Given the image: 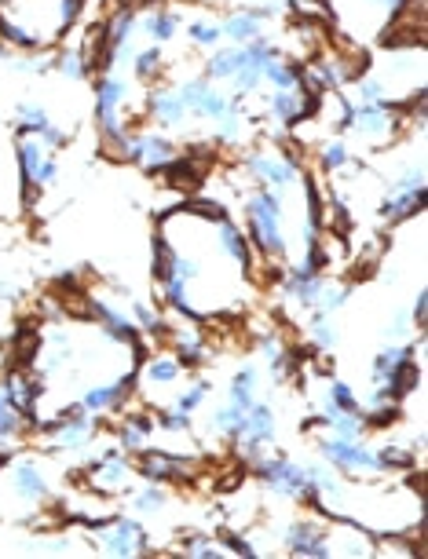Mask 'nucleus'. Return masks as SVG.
<instances>
[{
    "instance_id": "nucleus-1",
    "label": "nucleus",
    "mask_w": 428,
    "mask_h": 559,
    "mask_svg": "<svg viewBox=\"0 0 428 559\" xmlns=\"http://www.w3.org/2000/svg\"><path fill=\"white\" fill-rule=\"evenodd\" d=\"M246 220H249V242L271 260H286L289 238H286V201L282 190L257 187L246 198Z\"/></svg>"
},
{
    "instance_id": "nucleus-2",
    "label": "nucleus",
    "mask_w": 428,
    "mask_h": 559,
    "mask_svg": "<svg viewBox=\"0 0 428 559\" xmlns=\"http://www.w3.org/2000/svg\"><path fill=\"white\" fill-rule=\"evenodd\" d=\"M253 472H257L279 497H300V501H308V505H315L322 497L319 490H311L304 465L286 461V457H264V454L253 457Z\"/></svg>"
},
{
    "instance_id": "nucleus-3",
    "label": "nucleus",
    "mask_w": 428,
    "mask_h": 559,
    "mask_svg": "<svg viewBox=\"0 0 428 559\" xmlns=\"http://www.w3.org/2000/svg\"><path fill=\"white\" fill-rule=\"evenodd\" d=\"M319 454L330 461V468L337 472H381V457H377L374 446H366L363 439H344V435H322L319 439Z\"/></svg>"
},
{
    "instance_id": "nucleus-4",
    "label": "nucleus",
    "mask_w": 428,
    "mask_h": 559,
    "mask_svg": "<svg viewBox=\"0 0 428 559\" xmlns=\"http://www.w3.org/2000/svg\"><path fill=\"white\" fill-rule=\"evenodd\" d=\"M176 92H180L187 114L209 117V121H220L238 106L235 95H227L224 88H213L209 77H187L183 85H176Z\"/></svg>"
},
{
    "instance_id": "nucleus-5",
    "label": "nucleus",
    "mask_w": 428,
    "mask_h": 559,
    "mask_svg": "<svg viewBox=\"0 0 428 559\" xmlns=\"http://www.w3.org/2000/svg\"><path fill=\"white\" fill-rule=\"evenodd\" d=\"M242 169L253 183L271 190H289L300 183V161H289L282 154H268V150H249L242 158Z\"/></svg>"
},
{
    "instance_id": "nucleus-6",
    "label": "nucleus",
    "mask_w": 428,
    "mask_h": 559,
    "mask_svg": "<svg viewBox=\"0 0 428 559\" xmlns=\"http://www.w3.org/2000/svg\"><path fill=\"white\" fill-rule=\"evenodd\" d=\"M41 432L52 435L59 450H85L92 443V435H96V413L81 410V402H77L66 413H59L55 421H44Z\"/></svg>"
},
{
    "instance_id": "nucleus-7",
    "label": "nucleus",
    "mask_w": 428,
    "mask_h": 559,
    "mask_svg": "<svg viewBox=\"0 0 428 559\" xmlns=\"http://www.w3.org/2000/svg\"><path fill=\"white\" fill-rule=\"evenodd\" d=\"M99 534V549L107 556H140L147 552V530H143L140 519H118V523H103L96 530Z\"/></svg>"
},
{
    "instance_id": "nucleus-8",
    "label": "nucleus",
    "mask_w": 428,
    "mask_h": 559,
    "mask_svg": "<svg viewBox=\"0 0 428 559\" xmlns=\"http://www.w3.org/2000/svg\"><path fill=\"white\" fill-rule=\"evenodd\" d=\"M180 154V147L161 132H129V147H125V161L143 165V169H161L165 161H172Z\"/></svg>"
},
{
    "instance_id": "nucleus-9",
    "label": "nucleus",
    "mask_w": 428,
    "mask_h": 559,
    "mask_svg": "<svg viewBox=\"0 0 428 559\" xmlns=\"http://www.w3.org/2000/svg\"><path fill=\"white\" fill-rule=\"evenodd\" d=\"M399 103H359L355 106V121L352 132L374 139V143H385V139L396 136L399 128Z\"/></svg>"
},
{
    "instance_id": "nucleus-10",
    "label": "nucleus",
    "mask_w": 428,
    "mask_h": 559,
    "mask_svg": "<svg viewBox=\"0 0 428 559\" xmlns=\"http://www.w3.org/2000/svg\"><path fill=\"white\" fill-rule=\"evenodd\" d=\"M235 443L246 450L249 461L264 454V446L275 443V413H271V406H264V402H253V406H249L246 424H242V432H238Z\"/></svg>"
},
{
    "instance_id": "nucleus-11",
    "label": "nucleus",
    "mask_w": 428,
    "mask_h": 559,
    "mask_svg": "<svg viewBox=\"0 0 428 559\" xmlns=\"http://www.w3.org/2000/svg\"><path fill=\"white\" fill-rule=\"evenodd\" d=\"M282 545H286L293 556H319V559L333 556L330 530L322 527V523H293V527L286 530Z\"/></svg>"
},
{
    "instance_id": "nucleus-12",
    "label": "nucleus",
    "mask_w": 428,
    "mask_h": 559,
    "mask_svg": "<svg viewBox=\"0 0 428 559\" xmlns=\"http://www.w3.org/2000/svg\"><path fill=\"white\" fill-rule=\"evenodd\" d=\"M44 158H48V147H44L41 139L33 136H22L19 147H15V161H19V180H22V194H26V201L33 205V198H37V172H41Z\"/></svg>"
},
{
    "instance_id": "nucleus-13",
    "label": "nucleus",
    "mask_w": 428,
    "mask_h": 559,
    "mask_svg": "<svg viewBox=\"0 0 428 559\" xmlns=\"http://www.w3.org/2000/svg\"><path fill=\"white\" fill-rule=\"evenodd\" d=\"M132 384H136V373H125V377H118V380H107V384L88 388L85 395H81V410L96 413V417L107 410H121V402H125V395L132 391Z\"/></svg>"
},
{
    "instance_id": "nucleus-14",
    "label": "nucleus",
    "mask_w": 428,
    "mask_h": 559,
    "mask_svg": "<svg viewBox=\"0 0 428 559\" xmlns=\"http://www.w3.org/2000/svg\"><path fill=\"white\" fill-rule=\"evenodd\" d=\"M136 472L147 483H169V479H187L194 475V457H176V454H143Z\"/></svg>"
},
{
    "instance_id": "nucleus-15",
    "label": "nucleus",
    "mask_w": 428,
    "mask_h": 559,
    "mask_svg": "<svg viewBox=\"0 0 428 559\" xmlns=\"http://www.w3.org/2000/svg\"><path fill=\"white\" fill-rule=\"evenodd\" d=\"M147 117H154L161 128H176V125H183L191 114H187V106H183L176 85H161L147 95Z\"/></svg>"
},
{
    "instance_id": "nucleus-16",
    "label": "nucleus",
    "mask_w": 428,
    "mask_h": 559,
    "mask_svg": "<svg viewBox=\"0 0 428 559\" xmlns=\"http://www.w3.org/2000/svg\"><path fill=\"white\" fill-rule=\"evenodd\" d=\"M88 311L99 318V326H103V333H107L110 340H118V344H129V348L143 344V333L136 329V322L121 315L118 307H107L103 300H92V304H88Z\"/></svg>"
},
{
    "instance_id": "nucleus-17",
    "label": "nucleus",
    "mask_w": 428,
    "mask_h": 559,
    "mask_svg": "<svg viewBox=\"0 0 428 559\" xmlns=\"http://www.w3.org/2000/svg\"><path fill=\"white\" fill-rule=\"evenodd\" d=\"M11 490L22 497V501H44L48 497V490H52V483H48V475L41 472V465L37 461H15L11 465Z\"/></svg>"
},
{
    "instance_id": "nucleus-18",
    "label": "nucleus",
    "mask_w": 428,
    "mask_h": 559,
    "mask_svg": "<svg viewBox=\"0 0 428 559\" xmlns=\"http://www.w3.org/2000/svg\"><path fill=\"white\" fill-rule=\"evenodd\" d=\"M213 227H216V245H220V253H224L227 260H235L242 275H249V271H253V249H249V238L231 223V216L213 223Z\"/></svg>"
},
{
    "instance_id": "nucleus-19",
    "label": "nucleus",
    "mask_w": 428,
    "mask_h": 559,
    "mask_svg": "<svg viewBox=\"0 0 428 559\" xmlns=\"http://www.w3.org/2000/svg\"><path fill=\"white\" fill-rule=\"evenodd\" d=\"M421 209H425V187L388 190V198L377 205L381 220H388V223H407L410 216H418Z\"/></svg>"
},
{
    "instance_id": "nucleus-20",
    "label": "nucleus",
    "mask_w": 428,
    "mask_h": 559,
    "mask_svg": "<svg viewBox=\"0 0 428 559\" xmlns=\"http://www.w3.org/2000/svg\"><path fill=\"white\" fill-rule=\"evenodd\" d=\"M268 117L282 128L300 125V121H308V99L300 92H275L268 99Z\"/></svg>"
},
{
    "instance_id": "nucleus-21",
    "label": "nucleus",
    "mask_w": 428,
    "mask_h": 559,
    "mask_svg": "<svg viewBox=\"0 0 428 559\" xmlns=\"http://www.w3.org/2000/svg\"><path fill=\"white\" fill-rule=\"evenodd\" d=\"M220 33H224L231 44H249V41H257V37H264V19H260L253 8L231 11V15L220 22Z\"/></svg>"
},
{
    "instance_id": "nucleus-22",
    "label": "nucleus",
    "mask_w": 428,
    "mask_h": 559,
    "mask_svg": "<svg viewBox=\"0 0 428 559\" xmlns=\"http://www.w3.org/2000/svg\"><path fill=\"white\" fill-rule=\"evenodd\" d=\"M88 472H92V486H96V490H118V486H125V479H129V465L121 461L118 450H107L103 461H96Z\"/></svg>"
},
{
    "instance_id": "nucleus-23",
    "label": "nucleus",
    "mask_w": 428,
    "mask_h": 559,
    "mask_svg": "<svg viewBox=\"0 0 428 559\" xmlns=\"http://www.w3.org/2000/svg\"><path fill=\"white\" fill-rule=\"evenodd\" d=\"M246 63V48L242 44H231V48H220V52L205 63V77L209 81H235V74Z\"/></svg>"
},
{
    "instance_id": "nucleus-24",
    "label": "nucleus",
    "mask_w": 428,
    "mask_h": 559,
    "mask_svg": "<svg viewBox=\"0 0 428 559\" xmlns=\"http://www.w3.org/2000/svg\"><path fill=\"white\" fill-rule=\"evenodd\" d=\"M257 388H260V373L257 366H246V370H238L235 380L227 384V402H235L242 410H249L253 402H257Z\"/></svg>"
},
{
    "instance_id": "nucleus-25",
    "label": "nucleus",
    "mask_w": 428,
    "mask_h": 559,
    "mask_svg": "<svg viewBox=\"0 0 428 559\" xmlns=\"http://www.w3.org/2000/svg\"><path fill=\"white\" fill-rule=\"evenodd\" d=\"M176 30H180V15H176V11H169V8H158L154 15H147V19H143V33H147L154 44L172 41V37H176Z\"/></svg>"
},
{
    "instance_id": "nucleus-26",
    "label": "nucleus",
    "mask_w": 428,
    "mask_h": 559,
    "mask_svg": "<svg viewBox=\"0 0 428 559\" xmlns=\"http://www.w3.org/2000/svg\"><path fill=\"white\" fill-rule=\"evenodd\" d=\"M55 70L66 77V81H88L92 77V59H88L85 48H74V52H63L55 59Z\"/></svg>"
},
{
    "instance_id": "nucleus-27",
    "label": "nucleus",
    "mask_w": 428,
    "mask_h": 559,
    "mask_svg": "<svg viewBox=\"0 0 428 559\" xmlns=\"http://www.w3.org/2000/svg\"><path fill=\"white\" fill-rule=\"evenodd\" d=\"M0 41L11 44V48H22V52H37L41 48V37L30 33L26 26H19V22H11L4 11H0Z\"/></svg>"
},
{
    "instance_id": "nucleus-28",
    "label": "nucleus",
    "mask_w": 428,
    "mask_h": 559,
    "mask_svg": "<svg viewBox=\"0 0 428 559\" xmlns=\"http://www.w3.org/2000/svg\"><path fill=\"white\" fill-rule=\"evenodd\" d=\"M319 161H322V169H326V172L355 169L352 147H348L344 139H330V143H322V147H319Z\"/></svg>"
},
{
    "instance_id": "nucleus-29",
    "label": "nucleus",
    "mask_w": 428,
    "mask_h": 559,
    "mask_svg": "<svg viewBox=\"0 0 428 559\" xmlns=\"http://www.w3.org/2000/svg\"><path fill=\"white\" fill-rule=\"evenodd\" d=\"M150 432H154V421H150V417H140V413H132L129 424L118 432L121 450H143L147 439H150Z\"/></svg>"
},
{
    "instance_id": "nucleus-30",
    "label": "nucleus",
    "mask_w": 428,
    "mask_h": 559,
    "mask_svg": "<svg viewBox=\"0 0 428 559\" xmlns=\"http://www.w3.org/2000/svg\"><path fill=\"white\" fill-rule=\"evenodd\" d=\"M26 428V421H22V413L11 406L8 391H4V384H0V446L15 443V435Z\"/></svg>"
},
{
    "instance_id": "nucleus-31",
    "label": "nucleus",
    "mask_w": 428,
    "mask_h": 559,
    "mask_svg": "<svg viewBox=\"0 0 428 559\" xmlns=\"http://www.w3.org/2000/svg\"><path fill=\"white\" fill-rule=\"evenodd\" d=\"M165 70V59H161V48L158 44H150V48H140V52H132V74L140 77V81H154V77Z\"/></svg>"
},
{
    "instance_id": "nucleus-32",
    "label": "nucleus",
    "mask_w": 428,
    "mask_h": 559,
    "mask_svg": "<svg viewBox=\"0 0 428 559\" xmlns=\"http://www.w3.org/2000/svg\"><path fill=\"white\" fill-rule=\"evenodd\" d=\"M183 373L180 359L176 355H161V359H154L147 366V384H154V388H165V384H176Z\"/></svg>"
},
{
    "instance_id": "nucleus-33",
    "label": "nucleus",
    "mask_w": 428,
    "mask_h": 559,
    "mask_svg": "<svg viewBox=\"0 0 428 559\" xmlns=\"http://www.w3.org/2000/svg\"><path fill=\"white\" fill-rule=\"evenodd\" d=\"M15 121H19L22 136H37L52 117H48V110H44L41 103H19L15 106Z\"/></svg>"
},
{
    "instance_id": "nucleus-34",
    "label": "nucleus",
    "mask_w": 428,
    "mask_h": 559,
    "mask_svg": "<svg viewBox=\"0 0 428 559\" xmlns=\"http://www.w3.org/2000/svg\"><path fill=\"white\" fill-rule=\"evenodd\" d=\"M132 322H136V329L147 333V337H165V318H161L154 307L143 304V300H132Z\"/></svg>"
},
{
    "instance_id": "nucleus-35",
    "label": "nucleus",
    "mask_w": 428,
    "mask_h": 559,
    "mask_svg": "<svg viewBox=\"0 0 428 559\" xmlns=\"http://www.w3.org/2000/svg\"><path fill=\"white\" fill-rule=\"evenodd\" d=\"M176 359H180V366H198L205 359V340L194 329L176 337Z\"/></svg>"
},
{
    "instance_id": "nucleus-36",
    "label": "nucleus",
    "mask_w": 428,
    "mask_h": 559,
    "mask_svg": "<svg viewBox=\"0 0 428 559\" xmlns=\"http://www.w3.org/2000/svg\"><path fill=\"white\" fill-rule=\"evenodd\" d=\"M311 340H315V351H333V344H337V329H333L330 315L311 311Z\"/></svg>"
},
{
    "instance_id": "nucleus-37",
    "label": "nucleus",
    "mask_w": 428,
    "mask_h": 559,
    "mask_svg": "<svg viewBox=\"0 0 428 559\" xmlns=\"http://www.w3.org/2000/svg\"><path fill=\"white\" fill-rule=\"evenodd\" d=\"M165 490H161V483H150L147 490H140V494L132 497V512H140V516H150V512H161L165 508Z\"/></svg>"
},
{
    "instance_id": "nucleus-38",
    "label": "nucleus",
    "mask_w": 428,
    "mask_h": 559,
    "mask_svg": "<svg viewBox=\"0 0 428 559\" xmlns=\"http://www.w3.org/2000/svg\"><path fill=\"white\" fill-rule=\"evenodd\" d=\"M187 37H191L198 48H213V44L224 41V33H220V22H209V19H194L187 26Z\"/></svg>"
},
{
    "instance_id": "nucleus-39",
    "label": "nucleus",
    "mask_w": 428,
    "mask_h": 559,
    "mask_svg": "<svg viewBox=\"0 0 428 559\" xmlns=\"http://www.w3.org/2000/svg\"><path fill=\"white\" fill-rule=\"evenodd\" d=\"M326 399H330L333 406H341V410H352V413L363 410V402H359V395L352 391V384H348V380H330V391H326Z\"/></svg>"
},
{
    "instance_id": "nucleus-40",
    "label": "nucleus",
    "mask_w": 428,
    "mask_h": 559,
    "mask_svg": "<svg viewBox=\"0 0 428 559\" xmlns=\"http://www.w3.org/2000/svg\"><path fill=\"white\" fill-rule=\"evenodd\" d=\"M213 541L224 552H235V556H257V545H253V541H246V538H238L235 530H216Z\"/></svg>"
},
{
    "instance_id": "nucleus-41",
    "label": "nucleus",
    "mask_w": 428,
    "mask_h": 559,
    "mask_svg": "<svg viewBox=\"0 0 428 559\" xmlns=\"http://www.w3.org/2000/svg\"><path fill=\"white\" fill-rule=\"evenodd\" d=\"M183 552H187V556H202V559H220V556H224V549H220L213 538H205V534H191V538H187V545H183Z\"/></svg>"
},
{
    "instance_id": "nucleus-42",
    "label": "nucleus",
    "mask_w": 428,
    "mask_h": 559,
    "mask_svg": "<svg viewBox=\"0 0 428 559\" xmlns=\"http://www.w3.org/2000/svg\"><path fill=\"white\" fill-rule=\"evenodd\" d=\"M359 103H392L388 99V85L381 77H363L359 81Z\"/></svg>"
},
{
    "instance_id": "nucleus-43",
    "label": "nucleus",
    "mask_w": 428,
    "mask_h": 559,
    "mask_svg": "<svg viewBox=\"0 0 428 559\" xmlns=\"http://www.w3.org/2000/svg\"><path fill=\"white\" fill-rule=\"evenodd\" d=\"M209 388H213L209 380H198V384H191V388H187V391H183V395H180V402H176V410L191 413V417H194V410H198V406H202V402H205V395H209Z\"/></svg>"
},
{
    "instance_id": "nucleus-44",
    "label": "nucleus",
    "mask_w": 428,
    "mask_h": 559,
    "mask_svg": "<svg viewBox=\"0 0 428 559\" xmlns=\"http://www.w3.org/2000/svg\"><path fill=\"white\" fill-rule=\"evenodd\" d=\"M381 457V472H399V468H410V454L403 446H385V450H377Z\"/></svg>"
},
{
    "instance_id": "nucleus-45",
    "label": "nucleus",
    "mask_w": 428,
    "mask_h": 559,
    "mask_svg": "<svg viewBox=\"0 0 428 559\" xmlns=\"http://www.w3.org/2000/svg\"><path fill=\"white\" fill-rule=\"evenodd\" d=\"M158 424L165 428V432H187L191 428V413H183V410H158Z\"/></svg>"
},
{
    "instance_id": "nucleus-46",
    "label": "nucleus",
    "mask_w": 428,
    "mask_h": 559,
    "mask_svg": "<svg viewBox=\"0 0 428 559\" xmlns=\"http://www.w3.org/2000/svg\"><path fill=\"white\" fill-rule=\"evenodd\" d=\"M33 139H41L44 147L59 150V147H66V143H70V132H66L63 125H55V121H48V125H44L41 132H37V136H33Z\"/></svg>"
},
{
    "instance_id": "nucleus-47",
    "label": "nucleus",
    "mask_w": 428,
    "mask_h": 559,
    "mask_svg": "<svg viewBox=\"0 0 428 559\" xmlns=\"http://www.w3.org/2000/svg\"><path fill=\"white\" fill-rule=\"evenodd\" d=\"M81 8H85V0H59V26L70 30L77 22V15H81Z\"/></svg>"
},
{
    "instance_id": "nucleus-48",
    "label": "nucleus",
    "mask_w": 428,
    "mask_h": 559,
    "mask_svg": "<svg viewBox=\"0 0 428 559\" xmlns=\"http://www.w3.org/2000/svg\"><path fill=\"white\" fill-rule=\"evenodd\" d=\"M377 4H381V8H385L388 15H396V11H407L410 0H377Z\"/></svg>"
},
{
    "instance_id": "nucleus-49",
    "label": "nucleus",
    "mask_w": 428,
    "mask_h": 559,
    "mask_svg": "<svg viewBox=\"0 0 428 559\" xmlns=\"http://www.w3.org/2000/svg\"><path fill=\"white\" fill-rule=\"evenodd\" d=\"M425 322V293H418V300H414V326H421Z\"/></svg>"
},
{
    "instance_id": "nucleus-50",
    "label": "nucleus",
    "mask_w": 428,
    "mask_h": 559,
    "mask_svg": "<svg viewBox=\"0 0 428 559\" xmlns=\"http://www.w3.org/2000/svg\"><path fill=\"white\" fill-rule=\"evenodd\" d=\"M0 59H11V44L0 41Z\"/></svg>"
},
{
    "instance_id": "nucleus-51",
    "label": "nucleus",
    "mask_w": 428,
    "mask_h": 559,
    "mask_svg": "<svg viewBox=\"0 0 428 559\" xmlns=\"http://www.w3.org/2000/svg\"><path fill=\"white\" fill-rule=\"evenodd\" d=\"M322 4H326V0H322Z\"/></svg>"
}]
</instances>
